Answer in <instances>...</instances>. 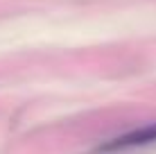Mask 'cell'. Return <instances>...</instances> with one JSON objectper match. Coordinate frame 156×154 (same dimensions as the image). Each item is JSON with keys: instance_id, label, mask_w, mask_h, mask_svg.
<instances>
[{"instance_id": "obj_1", "label": "cell", "mask_w": 156, "mask_h": 154, "mask_svg": "<svg viewBox=\"0 0 156 154\" xmlns=\"http://www.w3.org/2000/svg\"><path fill=\"white\" fill-rule=\"evenodd\" d=\"M152 143H156V125H147V127H140L136 131H129L125 136H118V138L109 141L98 152H120V150H129V147L152 145Z\"/></svg>"}]
</instances>
